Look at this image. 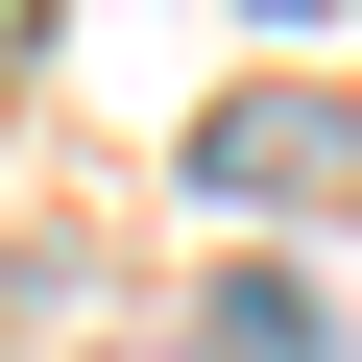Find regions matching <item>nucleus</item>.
Returning a JSON list of instances; mask_svg holds the SVG:
<instances>
[{"label":"nucleus","instance_id":"f257e3e1","mask_svg":"<svg viewBox=\"0 0 362 362\" xmlns=\"http://www.w3.org/2000/svg\"><path fill=\"white\" fill-rule=\"evenodd\" d=\"M194 194H218V218H314V194H362V97H218V121H194Z\"/></svg>","mask_w":362,"mask_h":362},{"label":"nucleus","instance_id":"f03ea898","mask_svg":"<svg viewBox=\"0 0 362 362\" xmlns=\"http://www.w3.org/2000/svg\"><path fill=\"white\" fill-rule=\"evenodd\" d=\"M169 362H338V290H290V266H218Z\"/></svg>","mask_w":362,"mask_h":362},{"label":"nucleus","instance_id":"7ed1b4c3","mask_svg":"<svg viewBox=\"0 0 362 362\" xmlns=\"http://www.w3.org/2000/svg\"><path fill=\"white\" fill-rule=\"evenodd\" d=\"M266 25H314V0H266Z\"/></svg>","mask_w":362,"mask_h":362},{"label":"nucleus","instance_id":"20e7f679","mask_svg":"<svg viewBox=\"0 0 362 362\" xmlns=\"http://www.w3.org/2000/svg\"><path fill=\"white\" fill-rule=\"evenodd\" d=\"M145 362H169V338H145Z\"/></svg>","mask_w":362,"mask_h":362}]
</instances>
